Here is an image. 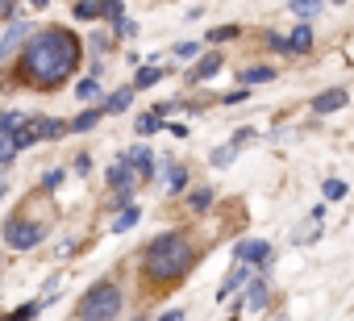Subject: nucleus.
Instances as JSON below:
<instances>
[{"label": "nucleus", "instance_id": "nucleus-5", "mask_svg": "<svg viewBox=\"0 0 354 321\" xmlns=\"http://www.w3.org/2000/svg\"><path fill=\"white\" fill-rule=\"evenodd\" d=\"M234 259H238L242 267H271L275 250H271V242H259V238H242V242L234 246Z\"/></svg>", "mask_w": 354, "mask_h": 321}, {"label": "nucleus", "instance_id": "nucleus-22", "mask_svg": "<svg viewBox=\"0 0 354 321\" xmlns=\"http://www.w3.org/2000/svg\"><path fill=\"white\" fill-rule=\"evenodd\" d=\"M267 80H275L271 67H246V71H242V84H267Z\"/></svg>", "mask_w": 354, "mask_h": 321}, {"label": "nucleus", "instance_id": "nucleus-13", "mask_svg": "<svg viewBox=\"0 0 354 321\" xmlns=\"http://www.w3.org/2000/svg\"><path fill=\"white\" fill-rule=\"evenodd\" d=\"M267 300H271L267 284H263V279H254V284H250V292H246V304H250L254 313H263V309H267Z\"/></svg>", "mask_w": 354, "mask_h": 321}, {"label": "nucleus", "instance_id": "nucleus-17", "mask_svg": "<svg viewBox=\"0 0 354 321\" xmlns=\"http://www.w3.org/2000/svg\"><path fill=\"white\" fill-rule=\"evenodd\" d=\"M188 209H192V213H209V209H213V188H196V192L188 196Z\"/></svg>", "mask_w": 354, "mask_h": 321}, {"label": "nucleus", "instance_id": "nucleus-8", "mask_svg": "<svg viewBox=\"0 0 354 321\" xmlns=\"http://www.w3.org/2000/svg\"><path fill=\"white\" fill-rule=\"evenodd\" d=\"M150 163H154V158H150L146 146H133V150L125 154V167H129L133 176H150Z\"/></svg>", "mask_w": 354, "mask_h": 321}, {"label": "nucleus", "instance_id": "nucleus-35", "mask_svg": "<svg viewBox=\"0 0 354 321\" xmlns=\"http://www.w3.org/2000/svg\"><path fill=\"white\" fill-rule=\"evenodd\" d=\"M267 46H271V51H288V38H279V34H267Z\"/></svg>", "mask_w": 354, "mask_h": 321}, {"label": "nucleus", "instance_id": "nucleus-9", "mask_svg": "<svg viewBox=\"0 0 354 321\" xmlns=\"http://www.w3.org/2000/svg\"><path fill=\"white\" fill-rule=\"evenodd\" d=\"M221 67H225V59H221V55H205V59L192 67V84H201V80H213Z\"/></svg>", "mask_w": 354, "mask_h": 321}, {"label": "nucleus", "instance_id": "nucleus-29", "mask_svg": "<svg viewBox=\"0 0 354 321\" xmlns=\"http://www.w3.org/2000/svg\"><path fill=\"white\" fill-rule=\"evenodd\" d=\"M100 17H109V21H125V5H100Z\"/></svg>", "mask_w": 354, "mask_h": 321}, {"label": "nucleus", "instance_id": "nucleus-20", "mask_svg": "<svg viewBox=\"0 0 354 321\" xmlns=\"http://www.w3.org/2000/svg\"><path fill=\"white\" fill-rule=\"evenodd\" d=\"M158 80H162V67H142V71L133 75V92H138V88H150V84H158Z\"/></svg>", "mask_w": 354, "mask_h": 321}, {"label": "nucleus", "instance_id": "nucleus-6", "mask_svg": "<svg viewBox=\"0 0 354 321\" xmlns=\"http://www.w3.org/2000/svg\"><path fill=\"white\" fill-rule=\"evenodd\" d=\"M30 38H34V30H30L26 21L9 26V30H5V38H0V63H5V59H9V55H13V51L21 46V42H30Z\"/></svg>", "mask_w": 354, "mask_h": 321}, {"label": "nucleus", "instance_id": "nucleus-26", "mask_svg": "<svg viewBox=\"0 0 354 321\" xmlns=\"http://www.w3.org/2000/svg\"><path fill=\"white\" fill-rule=\"evenodd\" d=\"M230 38H238V26H217V30H209V42H230Z\"/></svg>", "mask_w": 354, "mask_h": 321}, {"label": "nucleus", "instance_id": "nucleus-30", "mask_svg": "<svg viewBox=\"0 0 354 321\" xmlns=\"http://www.w3.org/2000/svg\"><path fill=\"white\" fill-rule=\"evenodd\" d=\"M288 9H292L296 17H317V13H321V5H300V0H296V5H288Z\"/></svg>", "mask_w": 354, "mask_h": 321}, {"label": "nucleus", "instance_id": "nucleus-25", "mask_svg": "<svg viewBox=\"0 0 354 321\" xmlns=\"http://www.w3.org/2000/svg\"><path fill=\"white\" fill-rule=\"evenodd\" d=\"M71 17H75V21H92V17H100V5H75Z\"/></svg>", "mask_w": 354, "mask_h": 321}, {"label": "nucleus", "instance_id": "nucleus-14", "mask_svg": "<svg viewBox=\"0 0 354 321\" xmlns=\"http://www.w3.org/2000/svg\"><path fill=\"white\" fill-rule=\"evenodd\" d=\"M46 300H50V296H46ZM46 300H30V304H21V309H13L9 317H0V321H34V317L42 313V304H46Z\"/></svg>", "mask_w": 354, "mask_h": 321}, {"label": "nucleus", "instance_id": "nucleus-1", "mask_svg": "<svg viewBox=\"0 0 354 321\" xmlns=\"http://www.w3.org/2000/svg\"><path fill=\"white\" fill-rule=\"evenodd\" d=\"M80 67V38L63 26H46L38 30L26 46H21V84L34 88H63Z\"/></svg>", "mask_w": 354, "mask_h": 321}, {"label": "nucleus", "instance_id": "nucleus-7", "mask_svg": "<svg viewBox=\"0 0 354 321\" xmlns=\"http://www.w3.org/2000/svg\"><path fill=\"white\" fill-rule=\"evenodd\" d=\"M346 100H350V92H346V88H329V92H321V96L313 100V113H317V117L337 113V109H346Z\"/></svg>", "mask_w": 354, "mask_h": 321}, {"label": "nucleus", "instance_id": "nucleus-12", "mask_svg": "<svg viewBox=\"0 0 354 321\" xmlns=\"http://www.w3.org/2000/svg\"><path fill=\"white\" fill-rule=\"evenodd\" d=\"M288 51L308 55V51H313V30H308V26H296V30H292V38H288Z\"/></svg>", "mask_w": 354, "mask_h": 321}, {"label": "nucleus", "instance_id": "nucleus-32", "mask_svg": "<svg viewBox=\"0 0 354 321\" xmlns=\"http://www.w3.org/2000/svg\"><path fill=\"white\" fill-rule=\"evenodd\" d=\"M221 100H225V104H242V100H250V92H246V88H234V92H225Z\"/></svg>", "mask_w": 354, "mask_h": 321}, {"label": "nucleus", "instance_id": "nucleus-34", "mask_svg": "<svg viewBox=\"0 0 354 321\" xmlns=\"http://www.w3.org/2000/svg\"><path fill=\"white\" fill-rule=\"evenodd\" d=\"M63 176H67V172H63V167H55V172H46V176H42V184H46V188H55V184H63Z\"/></svg>", "mask_w": 354, "mask_h": 321}, {"label": "nucleus", "instance_id": "nucleus-4", "mask_svg": "<svg viewBox=\"0 0 354 321\" xmlns=\"http://www.w3.org/2000/svg\"><path fill=\"white\" fill-rule=\"evenodd\" d=\"M42 238H46L42 221H30V217H9L5 221V246L9 250H34Z\"/></svg>", "mask_w": 354, "mask_h": 321}, {"label": "nucleus", "instance_id": "nucleus-18", "mask_svg": "<svg viewBox=\"0 0 354 321\" xmlns=\"http://www.w3.org/2000/svg\"><path fill=\"white\" fill-rule=\"evenodd\" d=\"M38 134H42V138H63V134H67V121H55V117H38Z\"/></svg>", "mask_w": 354, "mask_h": 321}, {"label": "nucleus", "instance_id": "nucleus-3", "mask_svg": "<svg viewBox=\"0 0 354 321\" xmlns=\"http://www.w3.org/2000/svg\"><path fill=\"white\" fill-rule=\"evenodd\" d=\"M121 304H125V296H121V288L117 284H96L84 300H80V321H113L117 313H121Z\"/></svg>", "mask_w": 354, "mask_h": 321}, {"label": "nucleus", "instance_id": "nucleus-31", "mask_svg": "<svg viewBox=\"0 0 354 321\" xmlns=\"http://www.w3.org/2000/svg\"><path fill=\"white\" fill-rule=\"evenodd\" d=\"M175 55H180V59H196L201 46H196V42H180V46H175Z\"/></svg>", "mask_w": 354, "mask_h": 321}, {"label": "nucleus", "instance_id": "nucleus-37", "mask_svg": "<svg viewBox=\"0 0 354 321\" xmlns=\"http://www.w3.org/2000/svg\"><path fill=\"white\" fill-rule=\"evenodd\" d=\"M158 321H184V313H180V309H171V313H162Z\"/></svg>", "mask_w": 354, "mask_h": 321}, {"label": "nucleus", "instance_id": "nucleus-10", "mask_svg": "<svg viewBox=\"0 0 354 321\" xmlns=\"http://www.w3.org/2000/svg\"><path fill=\"white\" fill-rule=\"evenodd\" d=\"M246 279H250V267H234V271L221 279V296H217V300H230V296H234V292H238Z\"/></svg>", "mask_w": 354, "mask_h": 321}, {"label": "nucleus", "instance_id": "nucleus-11", "mask_svg": "<svg viewBox=\"0 0 354 321\" xmlns=\"http://www.w3.org/2000/svg\"><path fill=\"white\" fill-rule=\"evenodd\" d=\"M100 117H104V109H88V113H80L75 121H67V134H88L92 125H100Z\"/></svg>", "mask_w": 354, "mask_h": 321}, {"label": "nucleus", "instance_id": "nucleus-23", "mask_svg": "<svg viewBox=\"0 0 354 321\" xmlns=\"http://www.w3.org/2000/svg\"><path fill=\"white\" fill-rule=\"evenodd\" d=\"M75 96H80V100H96V96H100V80H92V75L80 80V84H75Z\"/></svg>", "mask_w": 354, "mask_h": 321}, {"label": "nucleus", "instance_id": "nucleus-16", "mask_svg": "<svg viewBox=\"0 0 354 321\" xmlns=\"http://www.w3.org/2000/svg\"><path fill=\"white\" fill-rule=\"evenodd\" d=\"M129 100H133V88H121V92H113L100 109H104V113H121V109H129Z\"/></svg>", "mask_w": 354, "mask_h": 321}, {"label": "nucleus", "instance_id": "nucleus-24", "mask_svg": "<svg viewBox=\"0 0 354 321\" xmlns=\"http://www.w3.org/2000/svg\"><path fill=\"white\" fill-rule=\"evenodd\" d=\"M13 154H17L13 138H5V134H0V167H9V163H13Z\"/></svg>", "mask_w": 354, "mask_h": 321}, {"label": "nucleus", "instance_id": "nucleus-33", "mask_svg": "<svg viewBox=\"0 0 354 321\" xmlns=\"http://www.w3.org/2000/svg\"><path fill=\"white\" fill-rule=\"evenodd\" d=\"M133 34H138V21H129V17H125V21L117 26V38H133Z\"/></svg>", "mask_w": 354, "mask_h": 321}, {"label": "nucleus", "instance_id": "nucleus-15", "mask_svg": "<svg viewBox=\"0 0 354 321\" xmlns=\"http://www.w3.org/2000/svg\"><path fill=\"white\" fill-rule=\"evenodd\" d=\"M133 129H138V134H142V138H150V134H158V129H167V121H162V117H158V113H142V117H138V125H133Z\"/></svg>", "mask_w": 354, "mask_h": 321}, {"label": "nucleus", "instance_id": "nucleus-27", "mask_svg": "<svg viewBox=\"0 0 354 321\" xmlns=\"http://www.w3.org/2000/svg\"><path fill=\"white\" fill-rule=\"evenodd\" d=\"M321 192H325V201H342V196H346V184H342V180H325Z\"/></svg>", "mask_w": 354, "mask_h": 321}, {"label": "nucleus", "instance_id": "nucleus-28", "mask_svg": "<svg viewBox=\"0 0 354 321\" xmlns=\"http://www.w3.org/2000/svg\"><path fill=\"white\" fill-rule=\"evenodd\" d=\"M184 184H188V176H184V167H171V176H167V188H171V192H180Z\"/></svg>", "mask_w": 354, "mask_h": 321}, {"label": "nucleus", "instance_id": "nucleus-21", "mask_svg": "<svg viewBox=\"0 0 354 321\" xmlns=\"http://www.w3.org/2000/svg\"><path fill=\"white\" fill-rule=\"evenodd\" d=\"M234 158H238V146H234V142H225V146H217V150H213V167H230Z\"/></svg>", "mask_w": 354, "mask_h": 321}, {"label": "nucleus", "instance_id": "nucleus-19", "mask_svg": "<svg viewBox=\"0 0 354 321\" xmlns=\"http://www.w3.org/2000/svg\"><path fill=\"white\" fill-rule=\"evenodd\" d=\"M138 221H142V213H138V205H133V209L117 213V221H113V234H125V230H133Z\"/></svg>", "mask_w": 354, "mask_h": 321}, {"label": "nucleus", "instance_id": "nucleus-36", "mask_svg": "<svg viewBox=\"0 0 354 321\" xmlns=\"http://www.w3.org/2000/svg\"><path fill=\"white\" fill-rule=\"evenodd\" d=\"M75 172H80V176H88V172H92V158H88V154H80V158H75Z\"/></svg>", "mask_w": 354, "mask_h": 321}, {"label": "nucleus", "instance_id": "nucleus-2", "mask_svg": "<svg viewBox=\"0 0 354 321\" xmlns=\"http://www.w3.org/2000/svg\"><path fill=\"white\" fill-rule=\"evenodd\" d=\"M192 263H196V246L188 242V234L167 230V234H158V238L146 246V255H142V275H146L154 288H171V284H180V279L192 271Z\"/></svg>", "mask_w": 354, "mask_h": 321}]
</instances>
